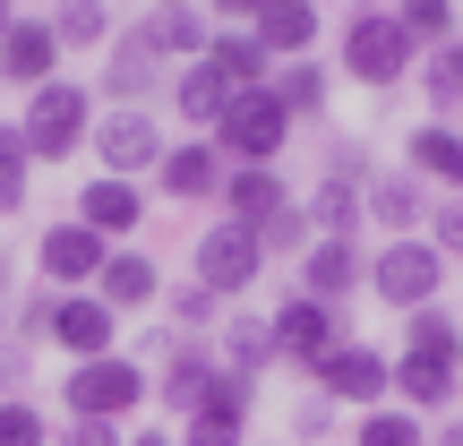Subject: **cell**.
<instances>
[{
  "label": "cell",
  "instance_id": "29",
  "mask_svg": "<svg viewBox=\"0 0 463 446\" xmlns=\"http://www.w3.org/2000/svg\"><path fill=\"white\" fill-rule=\"evenodd\" d=\"M52 34H61V52L112 43V0H61V9H52Z\"/></svg>",
  "mask_w": 463,
  "mask_h": 446
},
{
  "label": "cell",
  "instance_id": "11",
  "mask_svg": "<svg viewBox=\"0 0 463 446\" xmlns=\"http://www.w3.org/2000/svg\"><path fill=\"white\" fill-rule=\"evenodd\" d=\"M103 258H112V241H95L78 215H69V223H52L43 241H34V266H43V283H52V292H95Z\"/></svg>",
  "mask_w": 463,
  "mask_h": 446
},
{
  "label": "cell",
  "instance_id": "26",
  "mask_svg": "<svg viewBox=\"0 0 463 446\" xmlns=\"http://www.w3.org/2000/svg\"><path fill=\"white\" fill-rule=\"evenodd\" d=\"M403 352L412 361H438V369H463V318L438 300V309H412L403 318Z\"/></svg>",
  "mask_w": 463,
  "mask_h": 446
},
{
  "label": "cell",
  "instance_id": "49",
  "mask_svg": "<svg viewBox=\"0 0 463 446\" xmlns=\"http://www.w3.org/2000/svg\"><path fill=\"white\" fill-rule=\"evenodd\" d=\"M129 446H172V438H164V430H137V438H129Z\"/></svg>",
  "mask_w": 463,
  "mask_h": 446
},
{
  "label": "cell",
  "instance_id": "32",
  "mask_svg": "<svg viewBox=\"0 0 463 446\" xmlns=\"http://www.w3.org/2000/svg\"><path fill=\"white\" fill-rule=\"evenodd\" d=\"M352 446H430V421L403 413V403H378V413L352 421Z\"/></svg>",
  "mask_w": 463,
  "mask_h": 446
},
{
  "label": "cell",
  "instance_id": "53",
  "mask_svg": "<svg viewBox=\"0 0 463 446\" xmlns=\"http://www.w3.org/2000/svg\"><path fill=\"white\" fill-rule=\"evenodd\" d=\"M455 26H463V0H455Z\"/></svg>",
  "mask_w": 463,
  "mask_h": 446
},
{
  "label": "cell",
  "instance_id": "28",
  "mask_svg": "<svg viewBox=\"0 0 463 446\" xmlns=\"http://www.w3.org/2000/svg\"><path fill=\"white\" fill-rule=\"evenodd\" d=\"M223 103H232V86H223V69H215V61H189L181 78H172V112L198 120V138L223 120Z\"/></svg>",
  "mask_w": 463,
  "mask_h": 446
},
{
  "label": "cell",
  "instance_id": "55",
  "mask_svg": "<svg viewBox=\"0 0 463 446\" xmlns=\"http://www.w3.org/2000/svg\"><path fill=\"white\" fill-rule=\"evenodd\" d=\"M275 446H292V438H275Z\"/></svg>",
  "mask_w": 463,
  "mask_h": 446
},
{
  "label": "cell",
  "instance_id": "2",
  "mask_svg": "<svg viewBox=\"0 0 463 446\" xmlns=\"http://www.w3.org/2000/svg\"><path fill=\"white\" fill-rule=\"evenodd\" d=\"M17 138H26L34 164H69V155L95 138V95H86L78 78H52L26 95V112H17Z\"/></svg>",
  "mask_w": 463,
  "mask_h": 446
},
{
  "label": "cell",
  "instance_id": "7",
  "mask_svg": "<svg viewBox=\"0 0 463 446\" xmlns=\"http://www.w3.org/2000/svg\"><path fill=\"white\" fill-rule=\"evenodd\" d=\"M266 327H275V361H292L300 378H309L335 344H352L344 309H326V300H309V292H283L275 309H266Z\"/></svg>",
  "mask_w": 463,
  "mask_h": 446
},
{
  "label": "cell",
  "instance_id": "50",
  "mask_svg": "<svg viewBox=\"0 0 463 446\" xmlns=\"http://www.w3.org/2000/svg\"><path fill=\"white\" fill-rule=\"evenodd\" d=\"M344 9H352V17H369V9H386V0H344Z\"/></svg>",
  "mask_w": 463,
  "mask_h": 446
},
{
  "label": "cell",
  "instance_id": "39",
  "mask_svg": "<svg viewBox=\"0 0 463 446\" xmlns=\"http://www.w3.org/2000/svg\"><path fill=\"white\" fill-rule=\"evenodd\" d=\"M164 300H172V327H181L189 344H198V327H215V309H223V300L198 292V283H181V292H164Z\"/></svg>",
  "mask_w": 463,
  "mask_h": 446
},
{
  "label": "cell",
  "instance_id": "17",
  "mask_svg": "<svg viewBox=\"0 0 463 446\" xmlns=\"http://www.w3.org/2000/svg\"><path fill=\"white\" fill-rule=\"evenodd\" d=\"M0 78L26 86V95L61 78V34H52V17H17V26L0 34Z\"/></svg>",
  "mask_w": 463,
  "mask_h": 446
},
{
  "label": "cell",
  "instance_id": "47",
  "mask_svg": "<svg viewBox=\"0 0 463 446\" xmlns=\"http://www.w3.org/2000/svg\"><path fill=\"white\" fill-rule=\"evenodd\" d=\"M430 446H463V421H447V430H430Z\"/></svg>",
  "mask_w": 463,
  "mask_h": 446
},
{
  "label": "cell",
  "instance_id": "30",
  "mask_svg": "<svg viewBox=\"0 0 463 446\" xmlns=\"http://www.w3.org/2000/svg\"><path fill=\"white\" fill-rule=\"evenodd\" d=\"M155 34H164L172 69H189V61H206V43H215V17L206 9H155Z\"/></svg>",
  "mask_w": 463,
  "mask_h": 446
},
{
  "label": "cell",
  "instance_id": "34",
  "mask_svg": "<svg viewBox=\"0 0 463 446\" xmlns=\"http://www.w3.org/2000/svg\"><path fill=\"white\" fill-rule=\"evenodd\" d=\"M309 241H317V232H309V215H300V198L283 206V215H266V223H258V258H266V266H275V258H292V266H300V258H309Z\"/></svg>",
  "mask_w": 463,
  "mask_h": 446
},
{
  "label": "cell",
  "instance_id": "24",
  "mask_svg": "<svg viewBox=\"0 0 463 446\" xmlns=\"http://www.w3.org/2000/svg\"><path fill=\"white\" fill-rule=\"evenodd\" d=\"M223 369H241V378H266L275 369V327H266V309H223V344H215Z\"/></svg>",
  "mask_w": 463,
  "mask_h": 446
},
{
  "label": "cell",
  "instance_id": "22",
  "mask_svg": "<svg viewBox=\"0 0 463 446\" xmlns=\"http://www.w3.org/2000/svg\"><path fill=\"white\" fill-rule=\"evenodd\" d=\"M292 206V181H283L275 164H232L223 172V223H249L258 232L266 215H283Z\"/></svg>",
  "mask_w": 463,
  "mask_h": 446
},
{
  "label": "cell",
  "instance_id": "35",
  "mask_svg": "<svg viewBox=\"0 0 463 446\" xmlns=\"http://www.w3.org/2000/svg\"><path fill=\"white\" fill-rule=\"evenodd\" d=\"M26 181H34V155L17 129H0V215H17L26 206Z\"/></svg>",
  "mask_w": 463,
  "mask_h": 446
},
{
  "label": "cell",
  "instance_id": "36",
  "mask_svg": "<svg viewBox=\"0 0 463 446\" xmlns=\"http://www.w3.org/2000/svg\"><path fill=\"white\" fill-rule=\"evenodd\" d=\"M198 413H215V421H249V413H258V378H241V369H215V386H206Z\"/></svg>",
  "mask_w": 463,
  "mask_h": 446
},
{
  "label": "cell",
  "instance_id": "31",
  "mask_svg": "<svg viewBox=\"0 0 463 446\" xmlns=\"http://www.w3.org/2000/svg\"><path fill=\"white\" fill-rule=\"evenodd\" d=\"M412 78H420V95H430V112H455V103H463V34L438 43V52H420Z\"/></svg>",
  "mask_w": 463,
  "mask_h": 446
},
{
  "label": "cell",
  "instance_id": "6",
  "mask_svg": "<svg viewBox=\"0 0 463 446\" xmlns=\"http://www.w3.org/2000/svg\"><path fill=\"white\" fill-rule=\"evenodd\" d=\"M309 386L326 403H361V413H378V403H395V352H378V344H335L326 361L309 369Z\"/></svg>",
  "mask_w": 463,
  "mask_h": 446
},
{
  "label": "cell",
  "instance_id": "44",
  "mask_svg": "<svg viewBox=\"0 0 463 446\" xmlns=\"http://www.w3.org/2000/svg\"><path fill=\"white\" fill-rule=\"evenodd\" d=\"M26 369H34V344L26 335H0V386H26Z\"/></svg>",
  "mask_w": 463,
  "mask_h": 446
},
{
  "label": "cell",
  "instance_id": "15",
  "mask_svg": "<svg viewBox=\"0 0 463 446\" xmlns=\"http://www.w3.org/2000/svg\"><path fill=\"white\" fill-rule=\"evenodd\" d=\"M43 344H61L69 361H103V352L120 344V318L103 309L95 292H61V309H52V335Z\"/></svg>",
  "mask_w": 463,
  "mask_h": 446
},
{
  "label": "cell",
  "instance_id": "46",
  "mask_svg": "<svg viewBox=\"0 0 463 446\" xmlns=\"http://www.w3.org/2000/svg\"><path fill=\"white\" fill-rule=\"evenodd\" d=\"M198 9H206V17H215V26H249V17H258V9H266V0H198Z\"/></svg>",
  "mask_w": 463,
  "mask_h": 446
},
{
  "label": "cell",
  "instance_id": "14",
  "mask_svg": "<svg viewBox=\"0 0 463 446\" xmlns=\"http://www.w3.org/2000/svg\"><path fill=\"white\" fill-rule=\"evenodd\" d=\"M403 172H412V181H438V198H455L463 189V129L420 112L412 129H403Z\"/></svg>",
  "mask_w": 463,
  "mask_h": 446
},
{
  "label": "cell",
  "instance_id": "23",
  "mask_svg": "<svg viewBox=\"0 0 463 446\" xmlns=\"http://www.w3.org/2000/svg\"><path fill=\"white\" fill-rule=\"evenodd\" d=\"M275 103L292 112V129L326 120V103H335V69L317 61V52H309V61H283V69H275Z\"/></svg>",
  "mask_w": 463,
  "mask_h": 446
},
{
  "label": "cell",
  "instance_id": "54",
  "mask_svg": "<svg viewBox=\"0 0 463 446\" xmlns=\"http://www.w3.org/2000/svg\"><path fill=\"white\" fill-rule=\"evenodd\" d=\"M455 403H463V378H455Z\"/></svg>",
  "mask_w": 463,
  "mask_h": 446
},
{
  "label": "cell",
  "instance_id": "48",
  "mask_svg": "<svg viewBox=\"0 0 463 446\" xmlns=\"http://www.w3.org/2000/svg\"><path fill=\"white\" fill-rule=\"evenodd\" d=\"M9 283H17V266H9V249H0V309H9Z\"/></svg>",
  "mask_w": 463,
  "mask_h": 446
},
{
  "label": "cell",
  "instance_id": "33",
  "mask_svg": "<svg viewBox=\"0 0 463 446\" xmlns=\"http://www.w3.org/2000/svg\"><path fill=\"white\" fill-rule=\"evenodd\" d=\"M386 9H395V26L412 34L420 52H438V43H455V34H463L455 26V0H386Z\"/></svg>",
  "mask_w": 463,
  "mask_h": 446
},
{
  "label": "cell",
  "instance_id": "38",
  "mask_svg": "<svg viewBox=\"0 0 463 446\" xmlns=\"http://www.w3.org/2000/svg\"><path fill=\"white\" fill-rule=\"evenodd\" d=\"M326 181H352V189H369V181H378V155H369L361 138H335V147H326Z\"/></svg>",
  "mask_w": 463,
  "mask_h": 446
},
{
  "label": "cell",
  "instance_id": "45",
  "mask_svg": "<svg viewBox=\"0 0 463 446\" xmlns=\"http://www.w3.org/2000/svg\"><path fill=\"white\" fill-rule=\"evenodd\" d=\"M52 446H129V438H120L112 421H69V430L52 438Z\"/></svg>",
  "mask_w": 463,
  "mask_h": 446
},
{
  "label": "cell",
  "instance_id": "52",
  "mask_svg": "<svg viewBox=\"0 0 463 446\" xmlns=\"http://www.w3.org/2000/svg\"><path fill=\"white\" fill-rule=\"evenodd\" d=\"M155 9H198V0H155Z\"/></svg>",
  "mask_w": 463,
  "mask_h": 446
},
{
  "label": "cell",
  "instance_id": "5",
  "mask_svg": "<svg viewBox=\"0 0 463 446\" xmlns=\"http://www.w3.org/2000/svg\"><path fill=\"white\" fill-rule=\"evenodd\" d=\"M369 292H378L386 309H403V318L438 309V292H447V258H438L420 232H412V241H386L378 258H369Z\"/></svg>",
  "mask_w": 463,
  "mask_h": 446
},
{
  "label": "cell",
  "instance_id": "4",
  "mask_svg": "<svg viewBox=\"0 0 463 446\" xmlns=\"http://www.w3.org/2000/svg\"><path fill=\"white\" fill-rule=\"evenodd\" d=\"M206 138H215L223 164H275V155L292 147V112L275 103V86H249V95L223 103V120H215Z\"/></svg>",
  "mask_w": 463,
  "mask_h": 446
},
{
  "label": "cell",
  "instance_id": "27",
  "mask_svg": "<svg viewBox=\"0 0 463 446\" xmlns=\"http://www.w3.org/2000/svg\"><path fill=\"white\" fill-rule=\"evenodd\" d=\"M300 215H309V232H317V241H361V189H352V181H326V172H317V189L300 198Z\"/></svg>",
  "mask_w": 463,
  "mask_h": 446
},
{
  "label": "cell",
  "instance_id": "19",
  "mask_svg": "<svg viewBox=\"0 0 463 446\" xmlns=\"http://www.w3.org/2000/svg\"><path fill=\"white\" fill-rule=\"evenodd\" d=\"M78 223L95 232V241H112V249H120L137 223H146V189H137V181H112V172H103V181H86V189H78Z\"/></svg>",
  "mask_w": 463,
  "mask_h": 446
},
{
  "label": "cell",
  "instance_id": "18",
  "mask_svg": "<svg viewBox=\"0 0 463 446\" xmlns=\"http://www.w3.org/2000/svg\"><path fill=\"white\" fill-rule=\"evenodd\" d=\"M317 26H326V9H317V0H266L258 17H249V34H258L266 43V61H309L317 52Z\"/></svg>",
  "mask_w": 463,
  "mask_h": 446
},
{
  "label": "cell",
  "instance_id": "41",
  "mask_svg": "<svg viewBox=\"0 0 463 446\" xmlns=\"http://www.w3.org/2000/svg\"><path fill=\"white\" fill-rule=\"evenodd\" d=\"M181 446H249V421H215V413H198L181 430Z\"/></svg>",
  "mask_w": 463,
  "mask_h": 446
},
{
  "label": "cell",
  "instance_id": "37",
  "mask_svg": "<svg viewBox=\"0 0 463 446\" xmlns=\"http://www.w3.org/2000/svg\"><path fill=\"white\" fill-rule=\"evenodd\" d=\"M0 446H52V421L26 395H0Z\"/></svg>",
  "mask_w": 463,
  "mask_h": 446
},
{
  "label": "cell",
  "instance_id": "8",
  "mask_svg": "<svg viewBox=\"0 0 463 446\" xmlns=\"http://www.w3.org/2000/svg\"><path fill=\"white\" fill-rule=\"evenodd\" d=\"M189 258H198V292L232 300V309H241V300H249V283L266 275V258H258V232H249V223H206Z\"/></svg>",
  "mask_w": 463,
  "mask_h": 446
},
{
  "label": "cell",
  "instance_id": "51",
  "mask_svg": "<svg viewBox=\"0 0 463 446\" xmlns=\"http://www.w3.org/2000/svg\"><path fill=\"white\" fill-rule=\"evenodd\" d=\"M9 26H17V9H9V0H0V34H9Z\"/></svg>",
  "mask_w": 463,
  "mask_h": 446
},
{
  "label": "cell",
  "instance_id": "12",
  "mask_svg": "<svg viewBox=\"0 0 463 446\" xmlns=\"http://www.w3.org/2000/svg\"><path fill=\"white\" fill-rule=\"evenodd\" d=\"M223 155H215V138H172L164 147V164H155V189L164 198H181V206H206V198H223Z\"/></svg>",
  "mask_w": 463,
  "mask_h": 446
},
{
  "label": "cell",
  "instance_id": "21",
  "mask_svg": "<svg viewBox=\"0 0 463 446\" xmlns=\"http://www.w3.org/2000/svg\"><path fill=\"white\" fill-rule=\"evenodd\" d=\"M215 352L206 344H172L164 352V369H155V403L164 413H181V421H198V403H206V386H215Z\"/></svg>",
  "mask_w": 463,
  "mask_h": 446
},
{
  "label": "cell",
  "instance_id": "13",
  "mask_svg": "<svg viewBox=\"0 0 463 446\" xmlns=\"http://www.w3.org/2000/svg\"><path fill=\"white\" fill-rule=\"evenodd\" d=\"M361 275H369L361 241H309V258L292 266V292H309V300H326V309H344V300L361 292Z\"/></svg>",
  "mask_w": 463,
  "mask_h": 446
},
{
  "label": "cell",
  "instance_id": "1",
  "mask_svg": "<svg viewBox=\"0 0 463 446\" xmlns=\"http://www.w3.org/2000/svg\"><path fill=\"white\" fill-rule=\"evenodd\" d=\"M420 69V43L395 26V9H369V17H344V52H335V78L369 86V95H386V86H403Z\"/></svg>",
  "mask_w": 463,
  "mask_h": 446
},
{
  "label": "cell",
  "instance_id": "3",
  "mask_svg": "<svg viewBox=\"0 0 463 446\" xmlns=\"http://www.w3.org/2000/svg\"><path fill=\"white\" fill-rule=\"evenodd\" d=\"M69 421H112L120 430V413H137V403H155V369L137 361V352H103V361H78L69 369Z\"/></svg>",
  "mask_w": 463,
  "mask_h": 446
},
{
  "label": "cell",
  "instance_id": "10",
  "mask_svg": "<svg viewBox=\"0 0 463 446\" xmlns=\"http://www.w3.org/2000/svg\"><path fill=\"white\" fill-rule=\"evenodd\" d=\"M164 78H172V52H164V34H155V17L120 26L112 34V61H103V95H112V112H120V103H146Z\"/></svg>",
  "mask_w": 463,
  "mask_h": 446
},
{
  "label": "cell",
  "instance_id": "20",
  "mask_svg": "<svg viewBox=\"0 0 463 446\" xmlns=\"http://www.w3.org/2000/svg\"><path fill=\"white\" fill-rule=\"evenodd\" d=\"M95 300H103L112 318L146 309V300H164V266H155L146 249H129V241H120L112 258H103V275H95Z\"/></svg>",
  "mask_w": 463,
  "mask_h": 446
},
{
  "label": "cell",
  "instance_id": "25",
  "mask_svg": "<svg viewBox=\"0 0 463 446\" xmlns=\"http://www.w3.org/2000/svg\"><path fill=\"white\" fill-rule=\"evenodd\" d=\"M206 61L223 69V86H232V95H249V86H275V61H266V43H258L249 26H215Z\"/></svg>",
  "mask_w": 463,
  "mask_h": 446
},
{
  "label": "cell",
  "instance_id": "40",
  "mask_svg": "<svg viewBox=\"0 0 463 446\" xmlns=\"http://www.w3.org/2000/svg\"><path fill=\"white\" fill-rule=\"evenodd\" d=\"M430 249H438L447 266L463 258V189H455V198H438V206H430Z\"/></svg>",
  "mask_w": 463,
  "mask_h": 446
},
{
  "label": "cell",
  "instance_id": "42",
  "mask_svg": "<svg viewBox=\"0 0 463 446\" xmlns=\"http://www.w3.org/2000/svg\"><path fill=\"white\" fill-rule=\"evenodd\" d=\"M52 309H61V292H52V283H43V292H26V309H17V335H26V344H43V335H52Z\"/></svg>",
  "mask_w": 463,
  "mask_h": 446
},
{
  "label": "cell",
  "instance_id": "43",
  "mask_svg": "<svg viewBox=\"0 0 463 446\" xmlns=\"http://www.w3.org/2000/svg\"><path fill=\"white\" fill-rule=\"evenodd\" d=\"M326 430H335V403H326V395H309V403L292 413V446H309V438H326Z\"/></svg>",
  "mask_w": 463,
  "mask_h": 446
},
{
  "label": "cell",
  "instance_id": "16",
  "mask_svg": "<svg viewBox=\"0 0 463 446\" xmlns=\"http://www.w3.org/2000/svg\"><path fill=\"white\" fill-rule=\"evenodd\" d=\"M361 215L378 223L386 241H412V232L430 223V181H412L403 164H395V172H378V181L361 189Z\"/></svg>",
  "mask_w": 463,
  "mask_h": 446
},
{
  "label": "cell",
  "instance_id": "9",
  "mask_svg": "<svg viewBox=\"0 0 463 446\" xmlns=\"http://www.w3.org/2000/svg\"><path fill=\"white\" fill-rule=\"evenodd\" d=\"M164 120L146 112V103H120V112H95V155H103V172L112 181H137V172H155L164 164Z\"/></svg>",
  "mask_w": 463,
  "mask_h": 446
}]
</instances>
